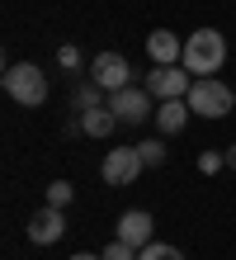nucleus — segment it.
<instances>
[{"mask_svg":"<svg viewBox=\"0 0 236 260\" xmlns=\"http://www.w3.org/2000/svg\"><path fill=\"white\" fill-rule=\"evenodd\" d=\"M128 76H132V71H128V57H123V52H99V57L90 62V81L99 85L104 95H114V90L132 85Z\"/></svg>","mask_w":236,"mask_h":260,"instance_id":"nucleus-6","label":"nucleus"},{"mask_svg":"<svg viewBox=\"0 0 236 260\" xmlns=\"http://www.w3.org/2000/svg\"><path fill=\"white\" fill-rule=\"evenodd\" d=\"M217 166H222V156H217V151H203V156H198V171H203V175H213Z\"/></svg>","mask_w":236,"mask_h":260,"instance_id":"nucleus-19","label":"nucleus"},{"mask_svg":"<svg viewBox=\"0 0 236 260\" xmlns=\"http://www.w3.org/2000/svg\"><path fill=\"white\" fill-rule=\"evenodd\" d=\"M94 104H104V90H99V85H94V81H85L81 90H76V109H81V114H85V109H94Z\"/></svg>","mask_w":236,"mask_h":260,"instance_id":"nucleus-15","label":"nucleus"},{"mask_svg":"<svg viewBox=\"0 0 236 260\" xmlns=\"http://www.w3.org/2000/svg\"><path fill=\"white\" fill-rule=\"evenodd\" d=\"M57 62L66 67V71H76V67H81V48H76V43H61V48H57Z\"/></svg>","mask_w":236,"mask_h":260,"instance_id":"nucleus-17","label":"nucleus"},{"mask_svg":"<svg viewBox=\"0 0 236 260\" xmlns=\"http://www.w3.org/2000/svg\"><path fill=\"white\" fill-rule=\"evenodd\" d=\"M71 194H76L71 180H52V185H47V204H52V208H66V204H71Z\"/></svg>","mask_w":236,"mask_h":260,"instance_id":"nucleus-14","label":"nucleus"},{"mask_svg":"<svg viewBox=\"0 0 236 260\" xmlns=\"http://www.w3.org/2000/svg\"><path fill=\"white\" fill-rule=\"evenodd\" d=\"M99 175H104V185H114V189H128L132 180L142 175V151H137V147H114V151H104V166H99Z\"/></svg>","mask_w":236,"mask_h":260,"instance_id":"nucleus-4","label":"nucleus"},{"mask_svg":"<svg viewBox=\"0 0 236 260\" xmlns=\"http://www.w3.org/2000/svg\"><path fill=\"white\" fill-rule=\"evenodd\" d=\"M147 52H151L156 67H170V62H180V57H184V43L170 34V28H156V34L147 38Z\"/></svg>","mask_w":236,"mask_h":260,"instance_id":"nucleus-10","label":"nucleus"},{"mask_svg":"<svg viewBox=\"0 0 236 260\" xmlns=\"http://www.w3.org/2000/svg\"><path fill=\"white\" fill-rule=\"evenodd\" d=\"M184 100H189V109H194L198 118H227L236 90L222 85V76H194V90H189Z\"/></svg>","mask_w":236,"mask_h":260,"instance_id":"nucleus-2","label":"nucleus"},{"mask_svg":"<svg viewBox=\"0 0 236 260\" xmlns=\"http://www.w3.org/2000/svg\"><path fill=\"white\" fill-rule=\"evenodd\" d=\"M227 166H231V171H236V142L227 147Z\"/></svg>","mask_w":236,"mask_h":260,"instance_id":"nucleus-20","label":"nucleus"},{"mask_svg":"<svg viewBox=\"0 0 236 260\" xmlns=\"http://www.w3.org/2000/svg\"><path fill=\"white\" fill-rule=\"evenodd\" d=\"M71 260H104V255H90V251H81V255H71Z\"/></svg>","mask_w":236,"mask_h":260,"instance_id":"nucleus-21","label":"nucleus"},{"mask_svg":"<svg viewBox=\"0 0 236 260\" xmlns=\"http://www.w3.org/2000/svg\"><path fill=\"white\" fill-rule=\"evenodd\" d=\"M104 260H137V246H128V241H114V246H104Z\"/></svg>","mask_w":236,"mask_h":260,"instance_id":"nucleus-18","label":"nucleus"},{"mask_svg":"<svg viewBox=\"0 0 236 260\" xmlns=\"http://www.w3.org/2000/svg\"><path fill=\"white\" fill-rule=\"evenodd\" d=\"M28 241H33V246H52V241L66 232V218H61V208H52V204H43L38 213H28Z\"/></svg>","mask_w":236,"mask_h":260,"instance_id":"nucleus-8","label":"nucleus"},{"mask_svg":"<svg viewBox=\"0 0 236 260\" xmlns=\"http://www.w3.org/2000/svg\"><path fill=\"white\" fill-rule=\"evenodd\" d=\"M227 62V38L217 34V28H194V34L184 38V57L180 67L194 71V76H217Z\"/></svg>","mask_w":236,"mask_h":260,"instance_id":"nucleus-1","label":"nucleus"},{"mask_svg":"<svg viewBox=\"0 0 236 260\" xmlns=\"http://www.w3.org/2000/svg\"><path fill=\"white\" fill-rule=\"evenodd\" d=\"M137 260H184V255H180V246H165V241H151V246H142V251H137Z\"/></svg>","mask_w":236,"mask_h":260,"instance_id":"nucleus-13","label":"nucleus"},{"mask_svg":"<svg viewBox=\"0 0 236 260\" xmlns=\"http://www.w3.org/2000/svg\"><path fill=\"white\" fill-rule=\"evenodd\" d=\"M151 232H156V222H151V213L147 208H128L118 218V241H128V246H151Z\"/></svg>","mask_w":236,"mask_h":260,"instance_id":"nucleus-9","label":"nucleus"},{"mask_svg":"<svg viewBox=\"0 0 236 260\" xmlns=\"http://www.w3.org/2000/svg\"><path fill=\"white\" fill-rule=\"evenodd\" d=\"M147 90L156 100H184L189 90H194V71H184V67H156L151 76H147Z\"/></svg>","mask_w":236,"mask_h":260,"instance_id":"nucleus-7","label":"nucleus"},{"mask_svg":"<svg viewBox=\"0 0 236 260\" xmlns=\"http://www.w3.org/2000/svg\"><path fill=\"white\" fill-rule=\"evenodd\" d=\"M81 123H85V137H109V133L118 128V114L109 109V104H94V109L81 114Z\"/></svg>","mask_w":236,"mask_h":260,"instance_id":"nucleus-12","label":"nucleus"},{"mask_svg":"<svg viewBox=\"0 0 236 260\" xmlns=\"http://www.w3.org/2000/svg\"><path fill=\"white\" fill-rule=\"evenodd\" d=\"M109 109L118 114V123H142V118H156L151 114V90L147 85H123V90H114L109 95Z\"/></svg>","mask_w":236,"mask_h":260,"instance_id":"nucleus-5","label":"nucleus"},{"mask_svg":"<svg viewBox=\"0 0 236 260\" xmlns=\"http://www.w3.org/2000/svg\"><path fill=\"white\" fill-rule=\"evenodd\" d=\"M0 85H5V95H10L14 104H24V109H33V104L47 100V76H43L33 62H14V67H5Z\"/></svg>","mask_w":236,"mask_h":260,"instance_id":"nucleus-3","label":"nucleus"},{"mask_svg":"<svg viewBox=\"0 0 236 260\" xmlns=\"http://www.w3.org/2000/svg\"><path fill=\"white\" fill-rule=\"evenodd\" d=\"M137 151H142V166H161L165 161V142H156V137H151V142H142Z\"/></svg>","mask_w":236,"mask_h":260,"instance_id":"nucleus-16","label":"nucleus"},{"mask_svg":"<svg viewBox=\"0 0 236 260\" xmlns=\"http://www.w3.org/2000/svg\"><path fill=\"white\" fill-rule=\"evenodd\" d=\"M189 118H194L189 100H161V109H156V128H161V133H184Z\"/></svg>","mask_w":236,"mask_h":260,"instance_id":"nucleus-11","label":"nucleus"}]
</instances>
